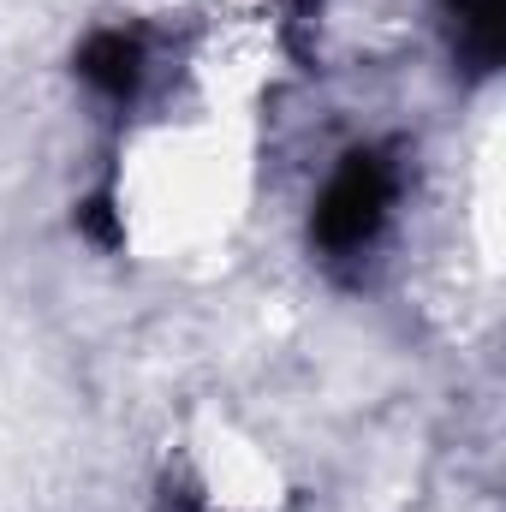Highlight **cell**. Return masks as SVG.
I'll return each mask as SVG.
<instances>
[{"label": "cell", "instance_id": "cell-1", "mask_svg": "<svg viewBox=\"0 0 506 512\" xmlns=\"http://www.w3.org/2000/svg\"><path fill=\"white\" fill-rule=\"evenodd\" d=\"M387 203H393V173L376 149H352L340 161V173L328 179L322 203H316V239L328 251H358L370 245L387 221Z\"/></svg>", "mask_w": 506, "mask_h": 512}, {"label": "cell", "instance_id": "cell-2", "mask_svg": "<svg viewBox=\"0 0 506 512\" xmlns=\"http://www.w3.org/2000/svg\"><path fill=\"white\" fill-rule=\"evenodd\" d=\"M453 18V54L465 72H495L506 54V0H447Z\"/></svg>", "mask_w": 506, "mask_h": 512}, {"label": "cell", "instance_id": "cell-3", "mask_svg": "<svg viewBox=\"0 0 506 512\" xmlns=\"http://www.w3.org/2000/svg\"><path fill=\"white\" fill-rule=\"evenodd\" d=\"M78 72H84L90 90L126 102L131 90L143 84V48H137V36H126V30H96L78 48Z\"/></svg>", "mask_w": 506, "mask_h": 512}, {"label": "cell", "instance_id": "cell-4", "mask_svg": "<svg viewBox=\"0 0 506 512\" xmlns=\"http://www.w3.org/2000/svg\"><path fill=\"white\" fill-rule=\"evenodd\" d=\"M78 227H84L96 245H120V239H126V221H120V209H114L108 191H96V197L78 203Z\"/></svg>", "mask_w": 506, "mask_h": 512}, {"label": "cell", "instance_id": "cell-5", "mask_svg": "<svg viewBox=\"0 0 506 512\" xmlns=\"http://www.w3.org/2000/svg\"><path fill=\"white\" fill-rule=\"evenodd\" d=\"M298 6H316V0H298Z\"/></svg>", "mask_w": 506, "mask_h": 512}]
</instances>
